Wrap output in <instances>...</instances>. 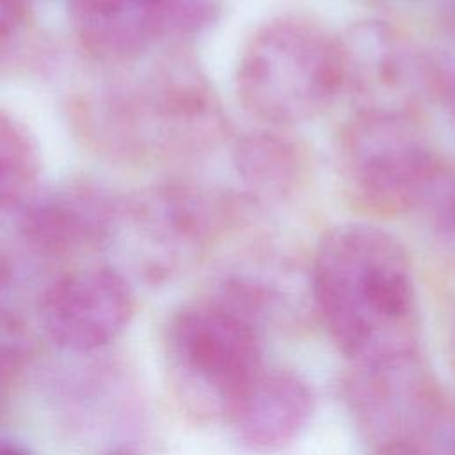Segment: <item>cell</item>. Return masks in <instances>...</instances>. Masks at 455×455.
Segmentation results:
<instances>
[{
	"mask_svg": "<svg viewBox=\"0 0 455 455\" xmlns=\"http://www.w3.org/2000/svg\"><path fill=\"white\" fill-rule=\"evenodd\" d=\"M135 295L123 272L96 265L68 272L39 299L41 325L48 338L69 352H94L114 343L128 327Z\"/></svg>",
	"mask_w": 455,
	"mask_h": 455,
	"instance_id": "8fae6325",
	"label": "cell"
},
{
	"mask_svg": "<svg viewBox=\"0 0 455 455\" xmlns=\"http://www.w3.org/2000/svg\"><path fill=\"white\" fill-rule=\"evenodd\" d=\"M238 206L222 190L165 181L121 197L116 238L124 240L149 281H165L196 265L231 228Z\"/></svg>",
	"mask_w": 455,
	"mask_h": 455,
	"instance_id": "3957f363",
	"label": "cell"
},
{
	"mask_svg": "<svg viewBox=\"0 0 455 455\" xmlns=\"http://www.w3.org/2000/svg\"><path fill=\"white\" fill-rule=\"evenodd\" d=\"M448 352H450V361H451V366L455 371V315L451 318L450 331H448Z\"/></svg>",
	"mask_w": 455,
	"mask_h": 455,
	"instance_id": "44dd1931",
	"label": "cell"
},
{
	"mask_svg": "<svg viewBox=\"0 0 455 455\" xmlns=\"http://www.w3.org/2000/svg\"><path fill=\"white\" fill-rule=\"evenodd\" d=\"M41 151L20 119L0 110V228L39 187Z\"/></svg>",
	"mask_w": 455,
	"mask_h": 455,
	"instance_id": "9a60e30c",
	"label": "cell"
},
{
	"mask_svg": "<svg viewBox=\"0 0 455 455\" xmlns=\"http://www.w3.org/2000/svg\"><path fill=\"white\" fill-rule=\"evenodd\" d=\"M313 409L315 395L300 375L263 366L229 407L224 421L245 448L268 453L295 441Z\"/></svg>",
	"mask_w": 455,
	"mask_h": 455,
	"instance_id": "4fadbf2b",
	"label": "cell"
},
{
	"mask_svg": "<svg viewBox=\"0 0 455 455\" xmlns=\"http://www.w3.org/2000/svg\"><path fill=\"white\" fill-rule=\"evenodd\" d=\"M7 384L0 382V411H2V405H4V400H5V391H7Z\"/></svg>",
	"mask_w": 455,
	"mask_h": 455,
	"instance_id": "cb8c5ba5",
	"label": "cell"
},
{
	"mask_svg": "<svg viewBox=\"0 0 455 455\" xmlns=\"http://www.w3.org/2000/svg\"><path fill=\"white\" fill-rule=\"evenodd\" d=\"M165 354L181 400L222 419L265 366L259 334L210 299L174 313Z\"/></svg>",
	"mask_w": 455,
	"mask_h": 455,
	"instance_id": "5b68a950",
	"label": "cell"
},
{
	"mask_svg": "<svg viewBox=\"0 0 455 455\" xmlns=\"http://www.w3.org/2000/svg\"><path fill=\"white\" fill-rule=\"evenodd\" d=\"M108 455H133V453L128 450H112Z\"/></svg>",
	"mask_w": 455,
	"mask_h": 455,
	"instance_id": "d4e9b609",
	"label": "cell"
},
{
	"mask_svg": "<svg viewBox=\"0 0 455 455\" xmlns=\"http://www.w3.org/2000/svg\"><path fill=\"white\" fill-rule=\"evenodd\" d=\"M80 46L105 64H126L171 39V0H66Z\"/></svg>",
	"mask_w": 455,
	"mask_h": 455,
	"instance_id": "7c38bea8",
	"label": "cell"
},
{
	"mask_svg": "<svg viewBox=\"0 0 455 455\" xmlns=\"http://www.w3.org/2000/svg\"><path fill=\"white\" fill-rule=\"evenodd\" d=\"M34 5L32 0H0V73L9 66Z\"/></svg>",
	"mask_w": 455,
	"mask_h": 455,
	"instance_id": "e0dca14e",
	"label": "cell"
},
{
	"mask_svg": "<svg viewBox=\"0 0 455 455\" xmlns=\"http://www.w3.org/2000/svg\"><path fill=\"white\" fill-rule=\"evenodd\" d=\"M439 162L414 117L357 114L338 148L345 192L380 217L414 212Z\"/></svg>",
	"mask_w": 455,
	"mask_h": 455,
	"instance_id": "8992f818",
	"label": "cell"
},
{
	"mask_svg": "<svg viewBox=\"0 0 455 455\" xmlns=\"http://www.w3.org/2000/svg\"><path fill=\"white\" fill-rule=\"evenodd\" d=\"M140 164L196 160L226 137V116L199 60L181 44L160 55L139 80H130Z\"/></svg>",
	"mask_w": 455,
	"mask_h": 455,
	"instance_id": "277c9868",
	"label": "cell"
},
{
	"mask_svg": "<svg viewBox=\"0 0 455 455\" xmlns=\"http://www.w3.org/2000/svg\"><path fill=\"white\" fill-rule=\"evenodd\" d=\"M235 85L245 110L272 128L323 112L341 91L339 41L304 16H279L247 41Z\"/></svg>",
	"mask_w": 455,
	"mask_h": 455,
	"instance_id": "7a4b0ae2",
	"label": "cell"
},
{
	"mask_svg": "<svg viewBox=\"0 0 455 455\" xmlns=\"http://www.w3.org/2000/svg\"><path fill=\"white\" fill-rule=\"evenodd\" d=\"M375 455H425L419 451L418 446H389L377 450Z\"/></svg>",
	"mask_w": 455,
	"mask_h": 455,
	"instance_id": "ffe728a7",
	"label": "cell"
},
{
	"mask_svg": "<svg viewBox=\"0 0 455 455\" xmlns=\"http://www.w3.org/2000/svg\"><path fill=\"white\" fill-rule=\"evenodd\" d=\"M121 197L92 180L37 187L7 222V229L39 256H69L114 243Z\"/></svg>",
	"mask_w": 455,
	"mask_h": 455,
	"instance_id": "30bf717a",
	"label": "cell"
},
{
	"mask_svg": "<svg viewBox=\"0 0 455 455\" xmlns=\"http://www.w3.org/2000/svg\"><path fill=\"white\" fill-rule=\"evenodd\" d=\"M258 334L299 323L315 307L311 267L286 247L259 242L233 254L217 272L210 297Z\"/></svg>",
	"mask_w": 455,
	"mask_h": 455,
	"instance_id": "9c48e42d",
	"label": "cell"
},
{
	"mask_svg": "<svg viewBox=\"0 0 455 455\" xmlns=\"http://www.w3.org/2000/svg\"><path fill=\"white\" fill-rule=\"evenodd\" d=\"M345 389L350 416L375 450L418 446L441 418L439 386L418 352L354 364Z\"/></svg>",
	"mask_w": 455,
	"mask_h": 455,
	"instance_id": "52a82bcc",
	"label": "cell"
},
{
	"mask_svg": "<svg viewBox=\"0 0 455 455\" xmlns=\"http://www.w3.org/2000/svg\"><path fill=\"white\" fill-rule=\"evenodd\" d=\"M231 160L242 192L256 204L288 201L304 187L309 174L304 146L272 126L240 135Z\"/></svg>",
	"mask_w": 455,
	"mask_h": 455,
	"instance_id": "5bb4252c",
	"label": "cell"
},
{
	"mask_svg": "<svg viewBox=\"0 0 455 455\" xmlns=\"http://www.w3.org/2000/svg\"><path fill=\"white\" fill-rule=\"evenodd\" d=\"M439 455H455V437L450 439V441L443 446V450L439 451Z\"/></svg>",
	"mask_w": 455,
	"mask_h": 455,
	"instance_id": "603a6c76",
	"label": "cell"
},
{
	"mask_svg": "<svg viewBox=\"0 0 455 455\" xmlns=\"http://www.w3.org/2000/svg\"><path fill=\"white\" fill-rule=\"evenodd\" d=\"M339 41L341 91L364 116L414 117L430 96L428 55L382 20L350 25Z\"/></svg>",
	"mask_w": 455,
	"mask_h": 455,
	"instance_id": "ba28073f",
	"label": "cell"
},
{
	"mask_svg": "<svg viewBox=\"0 0 455 455\" xmlns=\"http://www.w3.org/2000/svg\"><path fill=\"white\" fill-rule=\"evenodd\" d=\"M315 309L354 364L418 352L419 313L412 263L386 229L331 228L311 261Z\"/></svg>",
	"mask_w": 455,
	"mask_h": 455,
	"instance_id": "6da1fadb",
	"label": "cell"
},
{
	"mask_svg": "<svg viewBox=\"0 0 455 455\" xmlns=\"http://www.w3.org/2000/svg\"><path fill=\"white\" fill-rule=\"evenodd\" d=\"M0 455H34V451L18 443L0 441Z\"/></svg>",
	"mask_w": 455,
	"mask_h": 455,
	"instance_id": "d6986e66",
	"label": "cell"
},
{
	"mask_svg": "<svg viewBox=\"0 0 455 455\" xmlns=\"http://www.w3.org/2000/svg\"><path fill=\"white\" fill-rule=\"evenodd\" d=\"M446 21H448L450 30H451L453 36H455V0H448V5H446Z\"/></svg>",
	"mask_w": 455,
	"mask_h": 455,
	"instance_id": "7402d4cb",
	"label": "cell"
},
{
	"mask_svg": "<svg viewBox=\"0 0 455 455\" xmlns=\"http://www.w3.org/2000/svg\"><path fill=\"white\" fill-rule=\"evenodd\" d=\"M414 212L437 245L455 258V164L439 162Z\"/></svg>",
	"mask_w": 455,
	"mask_h": 455,
	"instance_id": "2e32d148",
	"label": "cell"
},
{
	"mask_svg": "<svg viewBox=\"0 0 455 455\" xmlns=\"http://www.w3.org/2000/svg\"><path fill=\"white\" fill-rule=\"evenodd\" d=\"M428 85L434 98L455 124V59L428 55Z\"/></svg>",
	"mask_w": 455,
	"mask_h": 455,
	"instance_id": "ac0fdd59",
	"label": "cell"
}]
</instances>
